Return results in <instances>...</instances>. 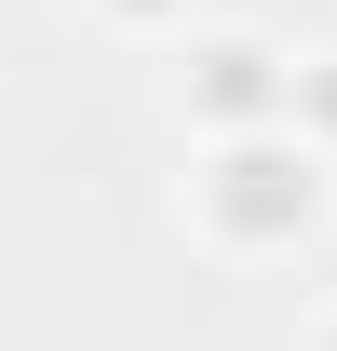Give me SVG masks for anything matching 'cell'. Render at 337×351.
Wrapping results in <instances>:
<instances>
[{"mask_svg":"<svg viewBox=\"0 0 337 351\" xmlns=\"http://www.w3.org/2000/svg\"><path fill=\"white\" fill-rule=\"evenodd\" d=\"M310 217V149H270V135H243L229 162H216V230H243V243H270V230Z\"/></svg>","mask_w":337,"mask_h":351,"instance_id":"obj_1","label":"cell"},{"mask_svg":"<svg viewBox=\"0 0 337 351\" xmlns=\"http://www.w3.org/2000/svg\"><path fill=\"white\" fill-rule=\"evenodd\" d=\"M203 108H216V122H256V108H270V54H256V41H216L203 54Z\"/></svg>","mask_w":337,"mask_h":351,"instance_id":"obj_2","label":"cell"},{"mask_svg":"<svg viewBox=\"0 0 337 351\" xmlns=\"http://www.w3.org/2000/svg\"><path fill=\"white\" fill-rule=\"evenodd\" d=\"M122 14H162V0H122Z\"/></svg>","mask_w":337,"mask_h":351,"instance_id":"obj_3","label":"cell"}]
</instances>
